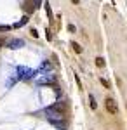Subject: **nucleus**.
<instances>
[{"mask_svg":"<svg viewBox=\"0 0 127 130\" xmlns=\"http://www.w3.org/2000/svg\"><path fill=\"white\" fill-rule=\"evenodd\" d=\"M66 111H68V104L65 102V101H61V102H56V104H52L47 113H56L59 118H63V115H66Z\"/></svg>","mask_w":127,"mask_h":130,"instance_id":"1","label":"nucleus"},{"mask_svg":"<svg viewBox=\"0 0 127 130\" xmlns=\"http://www.w3.org/2000/svg\"><path fill=\"white\" fill-rule=\"evenodd\" d=\"M106 109L110 111L111 115H117V113H118V108H117V104H115V101L110 99V97L106 99Z\"/></svg>","mask_w":127,"mask_h":130,"instance_id":"2","label":"nucleus"},{"mask_svg":"<svg viewBox=\"0 0 127 130\" xmlns=\"http://www.w3.org/2000/svg\"><path fill=\"white\" fill-rule=\"evenodd\" d=\"M40 2H42V0H28V2H26V10H28V14L33 9H37V7H39Z\"/></svg>","mask_w":127,"mask_h":130,"instance_id":"3","label":"nucleus"},{"mask_svg":"<svg viewBox=\"0 0 127 130\" xmlns=\"http://www.w3.org/2000/svg\"><path fill=\"white\" fill-rule=\"evenodd\" d=\"M23 45H24V42H23V40H12V42H9L7 47H9V49H21Z\"/></svg>","mask_w":127,"mask_h":130,"instance_id":"4","label":"nucleus"},{"mask_svg":"<svg viewBox=\"0 0 127 130\" xmlns=\"http://www.w3.org/2000/svg\"><path fill=\"white\" fill-rule=\"evenodd\" d=\"M89 102H91V109H98V102H96V99H94L92 94L89 95Z\"/></svg>","mask_w":127,"mask_h":130,"instance_id":"5","label":"nucleus"},{"mask_svg":"<svg viewBox=\"0 0 127 130\" xmlns=\"http://www.w3.org/2000/svg\"><path fill=\"white\" fill-rule=\"evenodd\" d=\"M71 47H73V50H75V52H77V54H80V52H82V47H80V45H78L77 42H71Z\"/></svg>","mask_w":127,"mask_h":130,"instance_id":"6","label":"nucleus"},{"mask_svg":"<svg viewBox=\"0 0 127 130\" xmlns=\"http://www.w3.org/2000/svg\"><path fill=\"white\" fill-rule=\"evenodd\" d=\"M96 66L103 68V66H105V59H103V57H98V59H96Z\"/></svg>","mask_w":127,"mask_h":130,"instance_id":"7","label":"nucleus"},{"mask_svg":"<svg viewBox=\"0 0 127 130\" xmlns=\"http://www.w3.org/2000/svg\"><path fill=\"white\" fill-rule=\"evenodd\" d=\"M68 31H70V33H75V31H77L75 24H68Z\"/></svg>","mask_w":127,"mask_h":130,"instance_id":"8","label":"nucleus"},{"mask_svg":"<svg viewBox=\"0 0 127 130\" xmlns=\"http://www.w3.org/2000/svg\"><path fill=\"white\" fill-rule=\"evenodd\" d=\"M30 33H31V37H35V38L39 37V33H37V30H35V28H31V30H30Z\"/></svg>","mask_w":127,"mask_h":130,"instance_id":"9","label":"nucleus"},{"mask_svg":"<svg viewBox=\"0 0 127 130\" xmlns=\"http://www.w3.org/2000/svg\"><path fill=\"white\" fill-rule=\"evenodd\" d=\"M101 83H103V85H105V87H106V89H108V87H110V85H108V82L105 80V78H101Z\"/></svg>","mask_w":127,"mask_h":130,"instance_id":"10","label":"nucleus"}]
</instances>
